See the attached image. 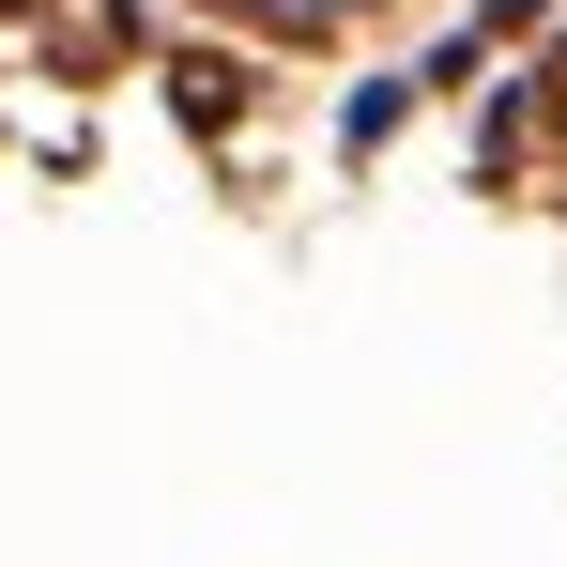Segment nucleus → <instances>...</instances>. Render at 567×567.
I'll return each instance as SVG.
<instances>
[{"mask_svg":"<svg viewBox=\"0 0 567 567\" xmlns=\"http://www.w3.org/2000/svg\"><path fill=\"white\" fill-rule=\"evenodd\" d=\"M230 16H261V31H338L353 0H230Z\"/></svg>","mask_w":567,"mask_h":567,"instance_id":"nucleus-1","label":"nucleus"}]
</instances>
